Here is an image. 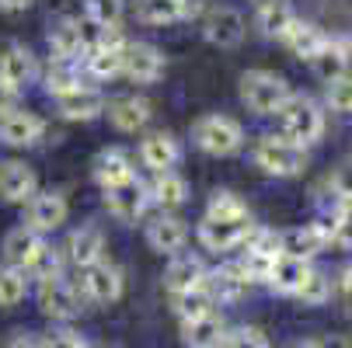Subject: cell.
<instances>
[{"label":"cell","mask_w":352,"mask_h":348,"mask_svg":"<svg viewBox=\"0 0 352 348\" xmlns=\"http://www.w3.org/2000/svg\"><path fill=\"white\" fill-rule=\"evenodd\" d=\"M244 244L251 247V251H262V255H269V258H279V255H283V233H276V230L251 227V233H248Z\"/></svg>","instance_id":"cell-44"},{"label":"cell","mask_w":352,"mask_h":348,"mask_svg":"<svg viewBox=\"0 0 352 348\" xmlns=\"http://www.w3.org/2000/svg\"><path fill=\"white\" fill-rule=\"evenodd\" d=\"M146 195L154 198L161 209H178V206H185V198H188V181L182 174H175V171H164V174H157L154 185L146 188Z\"/></svg>","instance_id":"cell-30"},{"label":"cell","mask_w":352,"mask_h":348,"mask_svg":"<svg viewBox=\"0 0 352 348\" xmlns=\"http://www.w3.org/2000/svg\"><path fill=\"white\" fill-rule=\"evenodd\" d=\"M84 18L105 25V28H119V21H122V0H84Z\"/></svg>","instance_id":"cell-39"},{"label":"cell","mask_w":352,"mask_h":348,"mask_svg":"<svg viewBox=\"0 0 352 348\" xmlns=\"http://www.w3.org/2000/svg\"><path fill=\"white\" fill-rule=\"evenodd\" d=\"M133 178L136 174H133V161H129L126 150H102V154H98V161H94V181L102 185V192H109L116 185H126Z\"/></svg>","instance_id":"cell-25"},{"label":"cell","mask_w":352,"mask_h":348,"mask_svg":"<svg viewBox=\"0 0 352 348\" xmlns=\"http://www.w3.org/2000/svg\"><path fill=\"white\" fill-rule=\"evenodd\" d=\"M324 102L331 112H352V73H342L324 87Z\"/></svg>","instance_id":"cell-41"},{"label":"cell","mask_w":352,"mask_h":348,"mask_svg":"<svg viewBox=\"0 0 352 348\" xmlns=\"http://www.w3.org/2000/svg\"><path fill=\"white\" fill-rule=\"evenodd\" d=\"M227 321L223 314H203L195 321H182V345L185 348H223Z\"/></svg>","instance_id":"cell-16"},{"label":"cell","mask_w":352,"mask_h":348,"mask_svg":"<svg viewBox=\"0 0 352 348\" xmlns=\"http://www.w3.org/2000/svg\"><path fill=\"white\" fill-rule=\"evenodd\" d=\"M244 14L237 11V8H210L206 11V18H203V35H206V42L210 45H217V49H234V45H241V38H244Z\"/></svg>","instance_id":"cell-7"},{"label":"cell","mask_w":352,"mask_h":348,"mask_svg":"<svg viewBox=\"0 0 352 348\" xmlns=\"http://www.w3.org/2000/svg\"><path fill=\"white\" fill-rule=\"evenodd\" d=\"M178 8H182V21H192L206 11V0H178Z\"/></svg>","instance_id":"cell-50"},{"label":"cell","mask_w":352,"mask_h":348,"mask_svg":"<svg viewBox=\"0 0 352 348\" xmlns=\"http://www.w3.org/2000/svg\"><path fill=\"white\" fill-rule=\"evenodd\" d=\"M307 272H311V265L304 262V258H293V255H279L276 262H272V272H269V289H276V292H283V296H293L296 289H300V282L307 279Z\"/></svg>","instance_id":"cell-29"},{"label":"cell","mask_w":352,"mask_h":348,"mask_svg":"<svg viewBox=\"0 0 352 348\" xmlns=\"http://www.w3.org/2000/svg\"><path fill=\"white\" fill-rule=\"evenodd\" d=\"M251 233V220H203L199 223V244L206 251H234Z\"/></svg>","instance_id":"cell-11"},{"label":"cell","mask_w":352,"mask_h":348,"mask_svg":"<svg viewBox=\"0 0 352 348\" xmlns=\"http://www.w3.org/2000/svg\"><path fill=\"white\" fill-rule=\"evenodd\" d=\"M38 348H87V341L77 331H53L38 341Z\"/></svg>","instance_id":"cell-47"},{"label":"cell","mask_w":352,"mask_h":348,"mask_svg":"<svg viewBox=\"0 0 352 348\" xmlns=\"http://www.w3.org/2000/svg\"><path fill=\"white\" fill-rule=\"evenodd\" d=\"M178 157H182V150H178L175 136H168V132H150V136L140 143V161L154 171V174L175 171Z\"/></svg>","instance_id":"cell-20"},{"label":"cell","mask_w":352,"mask_h":348,"mask_svg":"<svg viewBox=\"0 0 352 348\" xmlns=\"http://www.w3.org/2000/svg\"><path fill=\"white\" fill-rule=\"evenodd\" d=\"M67 251H70V262L77 268H91L102 262V251H105V233L98 230V227H77L70 233V244H67Z\"/></svg>","instance_id":"cell-24"},{"label":"cell","mask_w":352,"mask_h":348,"mask_svg":"<svg viewBox=\"0 0 352 348\" xmlns=\"http://www.w3.org/2000/svg\"><path fill=\"white\" fill-rule=\"evenodd\" d=\"M255 164L276 178H296L307 167V150L289 143L286 136H262L255 143Z\"/></svg>","instance_id":"cell-3"},{"label":"cell","mask_w":352,"mask_h":348,"mask_svg":"<svg viewBox=\"0 0 352 348\" xmlns=\"http://www.w3.org/2000/svg\"><path fill=\"white\" fill-rule=\"evenodd\" d=\"M35 4V0H0V11H8V14H18V11H28Z\"/></svg>","instance_id":"cell-51"},{"label":"cell","mask_w":352,"mask_h":348,"mask_svg":"<svg viewBox=\"0 0 352 348\" xmlns=\"http://www.w3.org/2000/svg\"><path fill=\"white\" fill-rule=\"evenodd\" d=\"M28 275H35V279H56V275H63V255L56 251V247L45 244L38 251V258L32 262Z\"/></svg>","instance_id":"cell-43"},{"label":"cell","mask_w":352,"mask_h":348,"mask_svg":"<svg viewBox=\"0 0 352 348\" xmlns=\"http://www.w3.org/2000/svg\"><path fill=\"white\" fill-rule=\"evenodd\" d=\"M328 223H331V244L352 251V202H338V209Z\"/></svg>","instance_id":"cell-42"},{"label":"cell","mask_w":352,"mask_h":348,"mask_svg":"<svg viewBox=\"0 0 352 348\" xmlns=\"http://www.w3.org/2000/svg\"><path fill=\"white\" fill-rule=\"evenodd\" d=\"M272 262L276 258H269V255H262V251H248L241 255V262H237V268H241V275L248 279V282H269V272H272Z\"/></svg>","instance_id":"cell-40"},{"label":"cell","mask_w":352,"mask_h":348,"mask_svg":"<svg viewBox=\"0 0 352 348\" xmlns=\"http://www.w3.org/2000/svg\"><path fill=\"white\" fill-rule=\"evenodd\" d=\"M188 240V227L178 216H157L146 227V244L154 247L157 255H178Z\"/></svg>","instance_id":"cell-21"},{"label":"cell","mask_w":352,"mask_h":348,"mask_svg":"<svg viewBox=\"0 0 352 348\" xmlns=\"http://www.w3.org/2000/svg\"><path fill=\"white\" fill-rule=\"evenodd\" d=\"M67 195L63 192H35L32 195V202L25 206V216H28V223L25 227H32L35 233H53L60 223H67Z\"/></svg>","instance_id":"cell-8"},{"label":"cell","mask_w":352,"mask_h":348,"mask_svg":"<svg viewBox=\"0 0 352 348\" xmlns=\"http://www.w3.org/2000/svg\"><path fill=\"white\" fill-rule=\"evenodd\" d=\"M203 282H206V265H203V258H195V255H178L168 265V272H164V289L171 296L188 292V289L203 286Z\"/></svg>","instance_id":"cell-22"},{"label":"cell","mask_w":352,"mask_h":348,"mask_svg":"<svg viewBox=\"0 0 352 348\" xmlns=\"http://www.w3.org/2000/svg\"><path fill=\"white\" fill-rule=\"evenodd\" d=\"M45 136V119L25 108H14L8 115H0V143L8 146H32Z\"/></svg>","instance_id":"cell-14"},{"label":"cell","mask_w":352,"mask_h":348,"mask_svg":"<svg viewBox=\"0 0 352 348\" xmlns=\"http://www.w3.org/2000/svg\"><path fill=\"white\" fill-rule=\"evenodd\" d=\"M109 112V122L119 129V132H136L150 122L154 115V105L146 102V97H136V94H126V97H116V102L105 105Z\"/></svg>","instance_id":"cell-18"},{"label":"cell","mask_w":352,"mask_h":348,"mask_svg":"<svg viewBox=\"0 0 352 348\" xmlns=\"http://www.w3.org/2000/svg\"><path fill=\"white\" fill-rule=\"evenodd\" d=\"M206 289H210V296H213V303H237L241 296L248 292V279L241 275V268L237 265H220V268H213V272H206V282H203Z\"/></svg>","instance_id":"cell-23"},{"label":"cell","mask_w":352,"mask_h":348,"mask_svg":"<svg viewBox=\"0 0 352 348\" xmlns=\"http://www.w3.org/2000/svg\"><path fill=\"white\" fill-rule=\"evenodd\" d=\"M126 289V279H122V268L112 265V262H98L91 268H84V292H87V300L94 303H116L119 296Z\"/></svg>","instance_id":"cell-13"},{"label":"cell","mask_w":352,"mask_h":348,"mask_svg":"<svg viewBox=\"0 0 352 348\" xmlns=\"http://www.w3.org/2000/svg\"><path fill=\"white\" fill-rule=\"evenodd\" d=\"M223 348H269V338L262 327H237V331H227Z\"/></svg>","instance_id":"cell-45"},{"label":"cell","mask_w":352,"mask_h":348,"mask_svg":"<svg viewBox=\"0 0 352 348\" xmlns=\"http://www.w3.org/2000/svg\"><path fill=\"white\" fill-rule=\"evenodd\" d=\"M331 244V223L328 220H318V223H304L296 230H286L283 233V255H293V258H314L318 251Z\"/></svg>","instance_id":"cell-12"},{"label":"cell","mask_w":352,"mask_h":348,"mask_svg":"<svg viewBox=\"0 0 352 348\" xmlns=\"http://www.w3.org/2000/svg\"><path fill=\"white\" fill-rule=\"evenodd\" d=\"M42 247H45L42 233H35L32 227H14L4 237V265L8 268H18V272H28Z\"/></svg>","instance_id":"cell-15"},{"label":"cell","mask_w":352,"mask_h":348,"mask_svg":"<svg viewBox=\"0 0 352 348\" xmlns=\"http://www.w3.org/2000/svg\"><path fill=\"white\" fill-rule=\"evenodd\" d=\"M45 91L53 94V97H63V94H70V91H77V87H84L80 84V73H77V67L74 63H60V60H53V67L45 70Z\"/></svg>","instance_id":"cell-34"},{"label":"cell","mask_w":352,"mask_h":348,"mask_svg":"<svg viewBox=\"0 0 352 348\" xmlns=\"http://www.w3.org/2000/svg\"><path fill=\"white\" fill-rule=\"evenodd\" d=\"M45 4L53 8V11H63V8H67V0H45Z\"/></svg>","instance_id":"cell-55"},{"label":"cell","mask_w":352,"mask_h":348,"mask_svg":"<svg viewBox=\"0 0 352 348\" xmlns=\"http://www.w3.org/2000/svg\"><path fill=\"white\" fill-rule=\"evenodd\" d=\"M38 192V178L25 161H0V198L11 206H28Z\"/></svg>","instance_id":"cell-9"},{"label":"cell","mask_w":352,"mask_h":348,"mask_svg":"<svg viewBox=\"0 0 352 348\" xmlns=\"http://www.w3.org/2000/svg\"><path fill=\"white\" fill-rule=\"evenodd\" d=\"M248 216V206L241 202V195L220 188L210 195V206H206V220H244Z\"/></svg>","instance_id":"cell-37"},{"label":"cell","mask_w":352,"mask_h":348,"mask_svg":"<svg viewBox=\"0 0 352 348\" xmlns=\"http://www.w3.org/2000/svg\"><path fill=\"white\" fill-rule=\"evenodd\" d=\"M136 18L143 25H171L182 21L178 0H136Z\"/></svg>","instance_id":"cell-33"},{"label":"cell","mask_w":352,"mask_h":348,"mask_svg":"<svg viewBox=\"0 0 352 348\" xmlns=\"http://www.w3.org/2000/svg\"><path fill=\"white\" fill-rule=\"evenodd\" d=\"M4 348H38V338L32 331H11L4 338Z\"/></svg>","instance_id":"cell-48"},{"label":"cell","mask_w":352,"mask_h":348,"mask_svg":"<svg viewBox=\"0 0 352 348\" xmlns=\"http://www.w3.org/2000/svg\"><path fill=\"white\" fill-rule=\"evenodd\" d=\"M105 105L109 102H105V94L98 91V87H77V91L56 97L60 115L70 119V122H91V119H98V115L105 112Z\"/></svg>","instance_id":"cell-17"},{"label":"cell","mask_w":352,"mask_h":348,"mask_svg":"<svg viewBox=\"0 0 352 348\" xmlns=\"http://www.w3.org/2000/svg\"><path fill=\"white\" fill-rule=\"evenodd\" d=\"M35 300H38V310L53 321H70L80 314V300H77V289L56 275V279H38V289H35Z\"/></svg>","instance_id":"cell-5"},{"label":"cell","mask_w":352,"mask_h":348,"mask_svg":"<svg viewBox=\"0 0 352 348\" xmlns=\"http://www.w3.org/2000/svg\"><path fill=\"white\" fill-rule=\"evenodd\" d=\"M328 185H331L338 202H352V164H338Z\"/></svg>","instance_id":"cell-46"},{"label":"cell","mask_w":352,"mask_h":348,"mask_svg":"<svg viewBox=\"0 0 352 348\" xmlns=\"http://www.w3.org/2000/svg\"><path fill=\"white\" fill-rule=\"evenodd\" d=\"M283 42L289 45V53H293V56H300V60H307V63H311V60L321 53V49H324L328 35H324L318 25L300 21V18H296V21L289 25V32L283 35Z\"/></svg>","instance_id":"cell-26"},{"label":"cell","mask_w":352,"mask_h":348,"mask_svg":"<svg viewBox=\"0 0 352 348\" xmlns=\"http://www.w3.org/2000/svg\"><path fill=\"white\" fill-rule=\"evenodd\" d=\"M49 53H53V60H60V63H74L77 56H84L77 18H60L53 28H49Z\"/></svg>","instance_id":"cell-28"},{"label":"cell","mask_w":352,"mask_h":348,"mask_svg":"<svg viewBox=\"0 0 352 348\" xmlns=\"http://www.w3.org/2000/svg\"><path fill=\"white\" fill-rule=\"evenodd\" d=\"M304 307H321V303H328V296H331V282H328V275L324 272H307V279L300 282V289L293 292Z\"/></svg>","instance_id":"cell-38"},{"label":"cell","mask_w":352,"mask_h":348,"mask_svg":"<svg viewBox=\"0 0 352 348\" xmlns=\"http://www.w3.org/2000/svg\"><path fill=\"white\" fill-rule=\"evenodd\" d=\"M272 4H283V0H255V8L262 11V8H272Z\"/></svg>","instance_id":"cell-56"},{"label":"cell","mask_w":352,"mask_h":348,"mask_svg":"<svg viewBox=\"0 0 352 348\" xmlns=\"http://www.w3.org/2000/svg\"><path fill=\"white\" fill-rule=\"evenodd\" d=\"M293 348H321V341H318V338H311V341H296Z\"/></svg>","instance_id":"cell-54"},{"label":"cell","mask_w":352,"mask_h":348,"mask_svg":"<svg viewBox=\"0 0 352 348\" xmlns=\"http://www.w3.org/2000/svg\"><path fill=\"white\" fill-rule=\"evenodd\" d=\"M349 53H352V42H349V38H328L324 49L311 60V70H314L324 84H331L335 77L345 73V67H349Z\"/></svg>","instance_id":"cell-27"},{"label":"cell","mask_w":352,"mask_h":348,"mask_svg":"<svg viewBox=\"0 0 352 348\" xmlns=\"http://www.w3.org/2000/svg\"><path fill=\"white\" fill-rule=\"evenodd\" d=\"M35 77H38V67H35V56L28 53L25 45H8L4 53H0V84L21 91Z\"/></svg>","instance_id":"cell-19"},{"label":"cell","mask_w":352,"mask_h":348,"mask_svg":"<svg viewBox=\"0 0 352 348\" xmlns=\"http://www.w3.org/2000/svg\"><path fill=\"white\" fill-rule=\"evenodd\" d=\"M338 286H342V292H345V296H352V265H349V268L342 272V279H338Z\"/></svg>","instance_id":"cell-52"},{"label":"cell","mask_w":352,"mask_h":348,"mask_svg":"<svg viewBox=\"0 0 352 348\" xmlns=\"http://www.w3.org/2000/svg\"><path fill=\"white\" fill-rule=\"evenodd\" d=\"M28 296V272L0 265V307H18Z\"/></svg>","instance_id":"cell-36"},{"label":"cell","mask_w":352,"mask_h":348,"mask_svg":"<svg viewBox=\"0 0 352 348\" xmlns=\"http://www.w3.org/2000/svg\"><path fill=\"white\" fill-rule=\"evenodd\" d=\"M283 119V132L289 143L296 146H307V143H318L321 132H324V112L318 108V102H311V97L304 94H293L286 108L279 112Z\"/></svg>","instance_id":"cell-4"},{"label":"cell","mask_w":352,"mask_h":348,"mask_svg":"<svg viewBox=\"0 0 352 348\" xmlns=\"http://www.w3.org/2000/svg\"><path fill=\"white\" fill-rule=\"evenodd\" d=\"M18 94H21V91H14V87H8V84H0V115H8V112L18 108Z\"/></svg>","instance_id":"cell-49"},{"label":"cell","mask_w":352,"mask_h":348,"mask_svg":"<svg viewBox=\"0 0 352 348\" xmlns=\"http://www.w3.org/2000/svg\"><path fill=\"white\" fill-rule=\"evenodd\" d=\"M164 53L150 42H126L122 49V73L136 84H154L164 77Z\"/></svg>","instance_id":"cell-6"},{"label":"cell","mask_w":352,"mask_h":348,"mask_svg":"<svg viewBox=\"0 0 352 348\" xmlns=\"http://www.w3.org/2000/svg\"><path fill=\"white\" fill-rule=\"evenodd\" d=\"M150 206V195H146V185L143 181H126V185H116L105 192V209L119 220V223H136Z\"/></svg>","instance_id":"cell-10"},{"label":"cell","mask_w":352,"mask_h":348,"mask_svg":"<svg viewBox=\"0 0 352 348\" xmlns=\"http://www.w3.org/2000/svg\"><path fill=\"white\" fill-rule=\"evenodd\" d=\"M171 303H175V314H178L182 321H195V317H203V314H213V307H217L206 286H195V289H188V292L171 296Z\"/></svg>","instance_id":"cell-31"},{"label":"cell","mask_w":352,"mask_h":348,"mask_svg":"<svg viewBox=\"0 0 352 348\" xmlns=\"http://www.w3.org/2000/svg\"><path fill=\"white\" fill-rule=\"evenodd\" d=\"M293 21H296V14H293V8L286 4V0H283V4H272V8H262L258 11V28H262L265 38H283Z\"/></svg>","instance_id":"cell-35"},{"label":"cell","mask_w":352,"mask_h":348,"mask_svg":"<svg viewBox=\"0 0 352 348\" xmlns=\"http://www.w3.org/2000/svg\"><path fill=\"white\" fill-rule=\"evenodd\" d=\"M321 348H352V345H349L345 338H324V341H321Z\"/></svg>","instance_id":"cell-53"},{"label":"cell","mask_w":352,"mask_h":348,"mask_svg":"<svg viewBox=\"0 0 352 348\" xmlns=\"http://www.w3.org/2000/svg\"><path fill=\"white\" fill-rule=\"evenodd\" d=\"M293 97L289 84L272 70H248L241 77V102L255 115H279Z\"/></svg>","instance_id":"cell-1"},{"label":"cell","mask_w":352,"mask_h":348,"mask_svg":"<svg viewBox=\"0 0 352 348\" xmlns=\"http://www.w3.org/2000/svg\"><path fill=\"white\" fill-rule=\"evenodd\" d=\"M192 139L210 157H230L244 146V129L230 115H203L192 126Z\"/></svg>","instance_id":"cell-2"},{"label":"cell","mask_w":352,"mask_h":348,"mask_svg":"<svg viewBox=\"0 0 352 348\" xmlns=\"http://www.w3.org/2000/svg\"><path fill=\"white\" fill-rule=\"evenodd\" d=\"M122 49H126V45H122ZM122 49H109V45H102V49H94V53H84V67H87V73L98 77V80H112V77H119V73H122Z\"/></svg>","instance_id":"cell-32"}]
</instances>
